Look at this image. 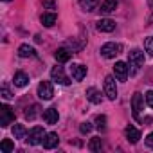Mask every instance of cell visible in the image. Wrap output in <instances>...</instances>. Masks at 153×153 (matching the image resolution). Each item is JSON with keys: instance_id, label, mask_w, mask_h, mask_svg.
I'll use <instances>...</instances> for the list:
<instances>
[{"instance_id": "1", "label": "cell", "mask_w": 153, "mask_h": 153, "mask_svg": "<svg viewBox=\"0 0 153 153\" xmlns=\"http://www.w3.org/2000/svg\"><path fill=\"white\" fill-rule=\"evenodd\" d=\"M128 65H130V74H137L140 67L144 65V52L140 49H133L128 52Z\"/></svg>"}, {"instance_id": "2", "label": "cell", "mask_w": 153, "mask_h": 153, "mask_svg": "<svg viewBox=\"0 0 153 153\" xmlns=\"http://www.w3.org/2000/svg\"><path fill=\"white\" fill-rule=\"evenodd\" d=\"M45 135H47V133H45V130H43L42 126H34V128L29 130L25 140H27V144L36 146V144H42V142H43V137H45Z\"/></svg>"}, {"instance_id": "3", "label": "cell", "mask_w": 153, "mask_h": 153, "mask_svg": "<svg viewBox=\"0 0 153 153\" xmlns=\"http://www.w3.org/2000/svg\"><path fill=\"white\" fill-rule=\"evenodd\" d=\"M121 51H123L121 43H115V42H108V43H105V45L99 49L101 56H103V58H106V59H112V58H115V56H117Z\"/></svg>"}, {"instance_id": "4", "label": "cell", "mask_w": 153, "mask_h": 153, "mask_svg": "<svg viewBox=\"0 0 153 153\" xmlns=\"http://www.w3.org/2000/svg\"><path fill=\"white\" fill-rule=\"evenodd\" d=\"M13 121H15V112L11 110V106L2 105V106H0V126L7 128Z\"/></svg>"}, {"instance_id": "5", "label": "cell", "mask_w": 153, "mask_h": 153, "mask_svg": "<svg viewBox=\"0 0 153 153\" xmlns=\"http://www.w3.org/2000/svg\"><path fill=\"white\" fill-rule=\"evenodd\" d=\"M54 96V87L51 81H42L38 85V97L43 99V101H51Z\"/></svg>"}, {"instance_id": "6", "label": "cell", "mask_w": 153, "mask_h": 153, "mask_svg": "<svg viewBox=\"0 0 153 153\" xmlns=\"http://www.w3.org/2000/svg\"><path fill=\"white\" fill-rule=\"evenodd\" d=\"M105 94L110 101L117 99V85H115V78L114 76H106L105 78Z\"/></svg>"}, {"instance_id": "7", "label": "cell", "mask_w": 153, "mask_h": 153, "mask_svg": "<svg viewBox=\"0 0 153 153\" xmlns=\"http://www.w3.org/2000/svg\"><path fill=\"white\" fill-rule=\"evenodd\" d=\"M51 78H52L54 83H59V85H68V83H70V79L67 78L63 67H58V65L51 68Z\"/></svg>"}, {"instance_id": "8", "label": "cell", "mask_w": 153, "mask_h": 153, "mask_svg": "<svg viewBox=\"0 0 153 153\" xmlns=\"http://www.w3.org/2000/svg\"><path fill=\"white\" fill-rule=\"evenodd\" d=\"M142 106H144V97H142V94L135 92V94H133V97H131V112H133V117H135L137 121H140Z\"/></svg>"}, {"instance_id": "9", "label": "cell", "mask_w": 153, "mask_h": 153, "mask_svg": "<svg viewBox=\"0 0 153 153\" xmlns=\"http://www.w3.org/2000/svg\"><path fill=\"white\" fill-rule=\"evenodd\" d=\"M68 70H70V76H72L74 81H81L85 76H87V67L81 65V63H72L68 67Z\"/></svg>"}, {"instance_id": "10", "label": "cell", "mask_w": 153, "mask_h": 153, "mask_svg": "<svg viewBox=\"0 0 153 153\" xmlns=\"http://www.w3.org/2000/svg\"><path fill=\"white\" fill-rule=\"evenodd\" d=\"M128 72H130V67L124 61H117L114 65V76H115L119 81H126L128 79Z\"/></svg>"}, {"instance_id": "11", "label": "cell", "mask_w": 153, "mask_h": 153, "mask_svg": "<svg viewBox=\"0 0 153 153\" xmlns=\"http://www.w3.org/2000/svg\"><path fill=\"white\" fill-rule=\"evenodd\" d=\"M43 148L45 149H54V148H58V144H59V137H58V133H54V131H51V133H47L45 137H43Z\"/></svg>"}, {"instance_id": "12", "label": "cell", "mask_w": 153, "mask_h": 153, "mask_svg": "<svg viewBox=\"0 0 153 153\" xmlns=\"http://www.w3.org/2000/svg\"><path fill=\"white\" fill-rule=\"evenodd\" d=\"M96 27H97V31H101V33H112V31H115V22L110 20V18H101V20L96 24Z\"/></svg>"}, {"instance_id": "13", "label": "cell", "mask_w": 153, "mask_h": 153, "mask_svg": "<svg viewBox=\"0 0 153 153\" xmlns=\"http://www.w3.org/2000/svg\"><path fill=\"white\" fill-rule=\"evenodd\" d=\"M85 96H87V99H88L90 103H94V105H99V103L103 101V96H101V92H99L96 87H90V88H87Z\"/></svg>"}, {"instance_id": "14", "label": "cell", "mask_w": 153, "mask_h": 153, "mask_svg": "<svg viewBox=\"0 0 153 153\" xmlns=\"http://www.w3.org/2000/svg\"><path fill=\"white\" fill-rule=\"evenodd\" d=\"M58 119H59V114H58V110H56L54 106H52V108H47V110L43 112V121H45L47 124H56Z\"/></svg>"}, {"instance_id": "15", "label": "cell", "mask_w": 153, "mask_h": 153, "mask_svg": "<svg viewBox=\"0 0 153 153\" xmlns=\"http://www.w3.org/2000/svg\"><path fill=\"white\" fill-rule=\"evenodd\" d=\"M124 135H126V139H128L131 144H137L139 139H140V131H139L135 126H126V128H124Z\"/></svg>"}, {"instance_id": "16", "label": "cell", "mask_w": 153, "mask_h": 153, "mask_svg": "<svg viewBox=\"0 0 153 153\" xmlns=\"http://www.w3.org/2000/svg\"><path fill=\"white\" fill-rule=\"evenodd\" d=\"M13 83H15V87L24 88V87H27V85H29V76H27L25 72L18 70V72L15 74V78H13Z\"/></svg>"}, {"instance_id": "17", "label": "cell", "mask_w": 153, "mask_h": 153, "mask_svg": "<svg viewBox=\"0 0 153 153\" xmlns=\"http://www.w3.org/2000/svg\"><path fill=\"white\" fill-rule=\"evenodd\" d=\"M18 56L20 58H34L36 56V51L29 45V43H22L18 47Z\"/></svg>"}, {"instance_id": "18", "label": "cell", "mask_w": 153, "mask_h": 153, "mask_svg": "<svg viewBox=\"0 0 153 153\" xmlns=\"http://www.w3.org/2000/svg\"><path fill=\"white\" fill-rule=\"evenodd\" d=\"M70 56H72V51H68L67 47H61V49H58V51L54 52V58H56V61H59V63L68 61Z\"/></svg>"}, {"instance_id": "19", "label": "cell", "mask_w": 153, "mask_h": 153, "mask_svg": "<svg viewBox=\"0 0 153 153\" xmlns=\"http://www.w3.org/2000/svg\"><path fill=\"white\" fill-rule=\"evenodd\" d=\"M117 9V0H105V2L101 4V13L103 15H110V13H114Z\"/></svg>"}, {"instance_id": "20", "label": "cell", "mask_w": 153, "mask_h": 153, "mask_svg": "<svg viewBox=\"0 0 153 153\" xmlns=\"http://www.w3.org/2000/svg\"><path fill=\"white\" fill-rule=\"evenodd\" d=\"M56 20H58V18H56V13H52V11L42 15V24H43L45 27H52V25L56 24Z\"/></svg>"}, {"instance_id": "21", "label": "cell", "mask_w": 153, "mask_h": 153, "mask_svg": "<svg viewBox=\"0 0 153 153\" xmlns=\"http://www.w3.org/2000/svg\"><path fill=\"white\" fill-rule=\"evenodd\" d=\"M27 133H29V131L25 130L24 124H15V126H13V137H15V139H25Z\"/></svg>"}, {"instance_id": "22", "label": "cell", "mask_w": 153, "mask_h": 153, "mask_svg": "<svg viewBox=\"0 0 153 153\" xmlns=\"http://www.w3.org/2000/svg\"><path fill=\"white\" fill-rule=\"evenodd\" d=\"M79 6H81L83 11L90 13V11H94L97 7V0H79Z\"/></svg>"}, {"instance_id": "23", "label": "cell", "mask_w": 153, "mask_h": 153, "mask_svg": "<svg viewBox=\"0 0 153 153\" xmlns=\"http://www.w3.org/2000/svg\"><path fill=\"white\" fill-rule=\"evenodd\" d=\"M101 148H103L101 137H92L90 142H88V149H90V151H101Z\"/></svg>"}, {"instance_id": "24", "label": "cell", "mask_w": 153, "mask_h": 153, "mask_svg": "<svg viewBox=\"0 0 153 153\" xmlns=\"http://www.w3.org/2000/svg\"><path fill=\"white\" fill-rule=\"evenodd\" d=\"M15 149V144H13V140H9V139H4L2 142H0V151L2 153H11Z\"/></svg>"}, {"instance_id": "25", "label": "cell", "mask_w": 153, "mask_h": 153, "mask_svg": "<svg viewBox=\"0 0 153 153\" xmlns=\"http://www.w3.org/2000/svg\"><path fill=\"white\" fill-rule=\"evenodd\" d=\"M38 105H31L27 110H25V119L27 121H33V119H36V115H38Z\"/></svg>"}, {"instance_id": "26", "label": "cell", "mask_w": 153, "mask_h": 153, "mask_svg": "<svg viewBox=\"0 0 153 153\" xmlns=\"http://www.w3.org/2000/svg\"><path fill=\"white\" fill-rule=\"evenodd\" d=\"M96 128L101 130V131L106 128V117H105V115H97V117H96Z\"/></svg>"}, {"instance_id": "27", "label": "cell", "mask_w": 153, "mask_h": 153, "mask_svg": "<svg viewBox=\"0 0 153 153\" xmlns=\"http://www.w3.org/2000/svg\"><path fill=\"white\" fill-rule=\"evenodd\" d=\"M144 49H146V52L149 56H153V36H149V38L144 40Z\"/></svg>"}, {"instance_id": "28", "label": "cell", "mask_w": 153, "mask_h": 153, "mask_svg": "<svg viewBox=\"0 0 153 153\" xmlns=\"http://www.w3.org/2000/svg\"><path fill=\"white\" fill-rule=\"evenodd\" d=\"M67 47H70V49H72V52H79V51L83 49V45L76 43V40H68V42H67Z\"/></svg>"}, {"instance_id": "29", "label": "cell", "mask_w": 153, "mask_h": 153, "mask_svg": "<svg viewBox=\"0 0 153 153\" xmlns=\"http://www.w3.org/2000/svg\"><path fill=\"white\" fill-rule=\"evenodd\" d=\"M92 128H94V126H92L90 123H81V124H79V131H81L83 135L90 133V131H92Z\"/></svg>"}, {"instance_id": "30", "label": "cell", "mask_w": 153, "mask_h": 153, "mask_svg": "<svg viewBox=\"0 0 153 153\" xmlns=\"http://www.w3.org/2000/svg\"><path fill=\"white\" fill-rule=\"evenodd\" d=\"M42 4H43V7L45 9H56V0H42Z\"/></svg>"}, {"instance_id": "31", "label": "cell", "mask_w": 153, "mask_h": 153, "mask_svg": "<svg viewBox=\"0 0 153 153\" xmlns=\"http://www.w3.org/2000/svg\"><path fill=\"white\" fill-rule=\"evenodd\" d=\"M144 99H146L148 106H151V108H153V90H148V92L144 94Z\"/></svg>"}, {"instance_id": "32", "label": "cell", "mask_w": 153, "mask_h": 153, "mask_svg": "<svg viewBox=\"0 0 153 153\" xmlns=\"http://www.w3.org/2000/svg\"><path fill=\"white\" fill-rule=\"evenodd\" d=\"M148 6H149V16H148V24L146 25H149V24H153V0H148Z\"/></svg>"}, {"instance_id": "33", "label": "cell", "mask_w": 153, "mask_h": 153, "mask_svg": "<svg viewBox=\"0 0 153 153\" xmlns=\"http://www.w3.org/2000/svg\"><path fill=\"white\" fill-rule=\"evenodd\" d=\"M2 97H4V99H11V97H13V94H11V90H9L7 87H2Z\"/></svg>"}, {"instance_id": "34", "label": "cell", "mask_w": 153, "mask_h": 153, "mask_svg": "<svg viewBox=\"0 0 153 153\" xmlns=\"http://www.w3.org/2000/svg\"><path fill=\"white\" fill-rule=\"evenodd\" d=\"M146 146L153 149V131H151V133H148V137H146Z\"/></svg>"}, {"instance_id": "35", "label": "cell", "mask_w": 153, "mask_h": 153, "mask_svg": "<svg viewBox=\"0 0 153 153\" xmlns=\"http://www.w3.org/2000/svg\"><path fill=\"white\" fill-rule=\"evenodd\" d=\"M4 2H11V0H4Z\"/></svg>"}]
</instances>
